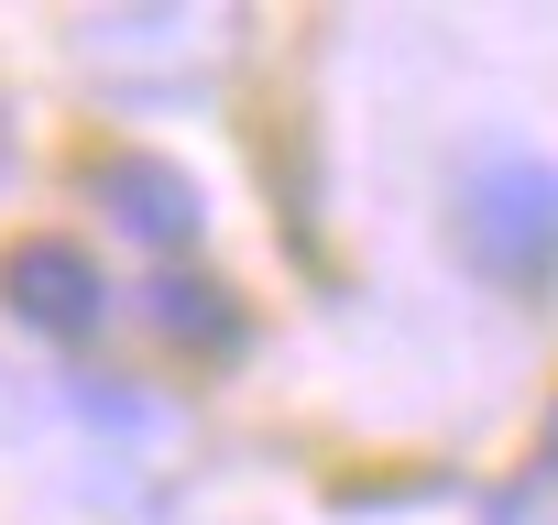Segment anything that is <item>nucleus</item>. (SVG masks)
<instances>
[{"mask_svg":"<svg viewBox=\"0 0 558 525\" xmlns=\"http://www.w3.org/2000/svg\"><path fill=\"white\" fill-rule=\"evenodd\" d=\"M460 241H471L482 274L536 285L547 262H558V164L525 154V143L471 154V175H460Z\"/></svg>","mask_w":558,"mask_h":525,"instance_id":"1","label":"nucleus"},{"mask_svg":"<svg viewBox=\"0 0 558 525\" xmlns=\"http://www.w3.org/2000/svg\"><path fill=\"white\" fill-rule=\"evenodd\" d=\"M0 307H12L23 329H45V340H88V329L110 318V285H99V262H88L77 241L34 230V241L0 252Z\"/></svg>","mask_w":558,"mask_h":525,"instance_id":"2","label":"nucleus"},{"mask_svg":"<svg viewBox=\"0 0 558 525\" xmlns=\"http://www.w3.org/2000/svg\"><path fill=\"white\" fill-rule=\"evenodd\" d=\"M88 197L110 208V230H132V241H154V252H186L197 241V186L165 164V154H99L88 164Z\"/></svg>","mask_w":558,"mask_h":525,"instance_id":"3","label":"nucleus"},{"mask_svg":"<svg viewBox=\"0 0 558 525\" xmlns=\"http://www.w3.org/2000/svg\"><path fill=\"white\" fill-rule=\"evenodd\" d=\"M143 318H154L175 351H241V307H230L219 285H197V274H154V285H143Z\"/></svg>","mask_w":558,"mask_h":525,"instance_id":"4","label":"nucleus"},{"mask_svg":"<svg viewBox=\"0 0 558 525\" xmlns=\"http://www.w3.org/2000/svg\"><path fill=\"white\" fill-rule=\"evenodd\" d=\"M536 471L558 481V405H547V438H536Z\"/></svg>","mask_w":558,"mask_h":525,"instance_id":"5","label":"nucleus"},{"mask_svg":"<svg viewBox=\"0 0 558 525\" xmlns=\"http://www.w3.org/2000/svg\"><path fill=\"white\" fill-rule=\"evenodd\" d=\"M0 164H12V121H0Z\"/></svg>","mask_w":558,"mask_h":525,"instance_id":"6","label":"nucleus"}]
</instances>
